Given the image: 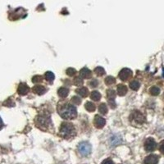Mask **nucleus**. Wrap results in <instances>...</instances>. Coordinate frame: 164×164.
Returning a JSON list of instances; mask_svg holds the SVG:
<instances>
[{
  "instance_id": "obj_7",
  "label": "nucleus",
  "mask_w": 164,
  "mask_h": 164,
  "mask_svg": "<svg viewBox=\"0 0 164 164\" xmlns=\"http://www.w3.org/2000/svg\"><path fill=\"white\" fill-rule=\"evenodd\" d=\"M107 96H108V102H109L110 107L112 108H116V103L114 102V99H115V97H116V92L113 90H107Z\"/></svg>"
},
{
  "instance_id": "obj_25",
  "label": "nucleus",
  "mask_w": 164,
  "mask_h": 164,
  "mask_svg": "<svg viewBox=\"0 0 164 164\" xmlns=\"http://www.w3.org/2000/svg\"><path fill=\"white\" fill-rule=\"evenodd\" d=\"M121 141H122V140L118 136H113V138H111V145H119Z\"/></svg>"
},
{
  "instance_id": "obj_20",
  "label": "nucleus",
  "mask_w": 164,
  "mask_h": 164,
  "mask_svg": "<svg viewBox=\"0 0 164 164\" xmlns=\"http://www.w3.org/2000/svg\"><path fill=\"white\" fill-rule=\"evenodd\" d=\"M45 79L46 81H48V82H52V81L54 80V74L51 72V71H47L45 75Z\"/></svg>"
},
{
  "instance_id": "obj_2",
  "label": "nucleus",
  "mask_w": 164,
  "mask_h": 164,
  "mask_svg": "<svg viewBox=\"0 0 164 164\" xmlns=\"http://www.w3.org/2000/svg\"><path fill=\"white\" fill-rule=\"evenodd\" d=\"M59 133L62 138L68 140L76 135V130H75L74 125L71 123L62 122L60 126Z\"/></svg>"
},
{
  "instance_id": "obj_32",
  "label": "nucleus",
  "mask_w": 164,
  "mask_h": 164,
  "mask_svg": "<svg viewBox=\"0 0 164 164\" xmlns=\"http://www.w3.org/2000/svg\"><path fill=\"white\" fill-rule=\"evenodd\" d=\"M3 121H2V119H1V117H0V129L3 127Z\"/></svg>"
},
{
  "instance_id": "obj_19",
  "label": "nucleus",
  "mask_w": 164,
  "mask_h": 164,
  "mask_svg": "<svg viewBox=\"0 0 164 164\" xmlns=\"http://www.w3.org/2000/svg\"><path fill=\"white\" fill-rule=\"evenodd\" d=\"M85 108L88 112H94L95 110V105L91 102H87L85 105Z\"/></svg>"
},
{
  "instance_id": "obj_27",
  "label": "nucleus",
  "mask_w": 164,
  "mask_h": 164,
  "mask_svg": "<svg viewBox=\"0 0 164 164\" xmlns=\"http://www.w3.org/2000/svg\"><path fill=\"white\" fill-rule=\"evenodd\" d=\"M71 102L72 103H74V104L79 105V104H81V99L78 96H73L72 98H71Z\"/></svg>"
},
{
  "instance_id": "obj_16",
  "label": "nucleus",
  "mask_w": 164,
  "mask_h": 164,
  "mask_svg": "<svg viewBox=\"0 0 164 164\" xmlns=\"http://www.w3.org/2000/svg\"><path fill=\"white\" fill-rule=\"evenodd\" d=\"M76 92L81 97H87L88 94H89V91H88L87 88H85V87H83V88H81V89H77V90H76Z\"/></svg>"
},
{
  "instance_id": "obj_26",
  "label": "nucleus",
  "mask_w": 164,
  "mask_h": 164,
  "mask_svg": "<svg viewBox=\"0 0 164 164\" xmlns=\"http://www.w3.org/2000/svg\"><path fill=\"white\" fill-rule=\"evenodd\" d=\"M140 83H139L138 81H132L130 83V87H131V89L133 90H137L140 88Z\"/></svg>"
},
{
  "instance_id": "obj_9",
  "label": "nucleus",
  "mask_w": 164,
  "mask_h": 164,
  "mask_svg": "<svg viewBox=\"0 0 164 164\" xmlns=\"http://www.w3.org/2000/svg\"><path fill=\"white\" fill-rule=\"evenodd\" d=\"M94 125L96 126L97 128H103V126L106 124V121L105 119L102 117L99 116V115H96L95 117H94Z\"/></svg>"
},
{
  "instance_id": "obj_1",
  "label": "nucleus",
  "mask_w": 164,
  "mask_h": 164,
  "mask_svg": "<svg viewBox=\"0 0 164 164\" xmlns=\"http://www.w3.org/2000/svg\"><path fill=\"white\" fill-rule=\"evenodd\" d=\"M58 113L63 119H75L77 116V111L72 104L62 103L58 107Z\"/></svg>"
},
{
  "instance_id": "obj_12",
  "label": "nucleus",
  "mask_w": 164,
  "mask_h": 164,
  "mask_svg": "<svg viewBox=\"0 0 164 164\" xmlns=\"http://www.w3.org/2000/svg\"><path fill=\"white\" fill-rule=\"evenodd\" d=\"M32 90L33 92L36 94H38V95H42L46 92V88L45 86H43V85H39L33 87Z\"/></svg>"
},
{
  "instance_id": "obj_29",
  "label": "nucleus",
  "mask_w": 164,
  "mask_h": 164,
  "mask_svg": "<svg viewBox=\"0 0 164 164\" xmlns=\"http://www.w3.org/2000/svg\"><path fill=\"white\" fill-rule=\"evenodd\" d=\"M42 80H43V78H42L41 76H39V75H37V76H33L32 82H33V83H39V82H41Z\"/></svg>"
},
{
  "instance_id": "obj_10",
  "label": "nucleus",
  "mask_w": 164,
  "mask_h": 164,
  "mask_svg": "<svg viewBox=\"0 0 164 164\" xmlns=\"http://www.w3.org/2000/svg\"><path fill=\"white\" fill-rule=\"evenodd\" d=\"M159 157L156 154L148 155V157H146L144 161L145 164H158Z\"/></svg>"
},
{
  "instance_id": "obj_31",
  "label": "nucleus",
  "mask_w": 164,
  "mask_h": 164,
  "mask_svg": "<svg viewBox=\"0 0 164 164\" xmlns=\"http://www.w3.org/2000/svg\"><path fill=\"white\" fill-rule=\"evenodd\" d=\"M101 164H114L113 161L110 158H108V159H105L104 161H103V163Z\"/></svg>"
},
{
  "instance_id": "obj_17",
  "label": "nucleus",
  "mask_w": 164,
  "mask_h": 164,
  "mask_svg": "<svg viewBox=\"0 0 164 164\" xmlns=\"http://www.w3.org/2000/svg\"><path fill=\"white\" fill-rule=\"evenodd\" d=\"M90 98L94 101H99L101 99V94L98 91H93L90 94Z\"/></svg>"
},
{
  "instance_id": "obj_8",
  "label": "nucleus",
  "mask_w": 164,
  "mask_h": 164,
  "mask_svg": "<svg viewBox=\"0 0 164 164\" xmlns=\"http://www.w3.org/2000/svg\"><path fill=\"white\" fill-rule=\"evenodd\" d=\"M118 76L122 81H127L129 78L132 76V71L129 68H123L122 70L119 72Z\"/></svg>"
},
{
  "instance_id": "obj_15",
  "label": "nucleus",
  "mask_w": 164,
  "mask_h": 164,
  "mask_svg": "<svg viewBox=\"0 0 164 164\" xmlns=\"http://www.w3.org/2000/svg\"><path fill=\"white\" fill-rule=\"evenodd\" d=\"M58 95L61 97V98H66V97L68 95V94H69V90H68L67 88L61 87L60 89H58Z\"/></svg>"
},
{
  "instance_id": "obj_3",
  "label": "nucleus",
  "mask_w": 164,
  "mask_h": 164,
  "mask_svg": "<svg viewBox=\"0 0 164 164\" xmlns=\"http://www.w3.org/2000/svg\"><path fill=\"white\" fill-rule=\"evenodd\" d=\"M36 123L37 127H39L41 130H46L48 127V125H50V123H51L49 114H42V115L37 116Z\"/></svg>"
},
{
  "instance_id": "obj_6",
  "label": "nucleus",
  "mask_w": 164,
  "mask_h": 164,
  "mask_svg": "<svg viewBox=\"0 0 164 164\" xmlns=\"http://www.w3.org/2000/svg\"><path fill=\"white\" fill-rule=\"evenodd\" d=\"M157 147V143L153 138H148L145 142V148L148 152L154 151Z\"/></svg>"
},
{
  "instance_id": "obj_22",
  "label": "nucleus",
  "mask_w": 164,
  "mask_h": 164,
  "mask_svg": "<svg viewBox=\"0 0 164 164\" xmlns=\"http://www.w3.org/2000/svg\"><path fill=\"white\" fill-rule=\"evenodd\" d=\"M73 83H74L75 85H76V86H80V85H82L84 83L83 79L81 76H76V77L74 78V80H73Z\"/></svg>"
},
{
  "instance_id": "obj_4",
  "label": "nucleus",
  "mask_w": 164,
  "mask_h": 164,
  "mask_svg": "<svg viewBox=\"0 0 164 164\" xmlns=\"http://www.w3.org/2000/svg\"><path fill=\"white\" fill-rule=\"evenodd\" d=\"M91 145L88 142H81L78 145V150L82 156H88L91 153Z\"/></svg>"
},
{
  "instance_id": "obj_11",
  "label": "nucleus",
  "mask_w": 164,
  "mask_h": 164,
  "mask_svg": "<svg viewBox=\"0 0 164 164\" xmlns=\"http://www.w3.org/2000/svg\"><path fill=\"white\" fill-rule=\"evenodd\" d=\"M30 90L29 86L25 83H21L18 86V89H17V92L21 95H26V94H28Z\"/></svg>"
},
{
  "instance_id": "obj_23",
  "label": "nucleus",
  "mask_w": 164,
  "mask_h": 164,
  "mask_svg": "<svg viewBox=\"0 0 164 164\" xmlns=\"http://www.w3.org/2000/svg\"><path fill=\"white\" fill-rule=\"evenodd\" d=\"M149 92L152 95H154V96H157L158 94H159L160 93V89L157 86H153L149 90Z\"/></svg>"
},
{
  "instance_id": "obj_13",
  "label": "nucleus",
  "mask_w": 164,
  "mask_h": 164,
  "mask_svg": "<svg viewBox=\"0 0 164 164\" xmlns=\"http://www.w3.org/2000/svg\"><path fill=\"white\" fill-rule=\"evenodd\" d=\"M80 75H81V77L85 78V79H89V78L91 77L92 76V72L90 70H89L88 68H82L80 71Z\"/></svg>"
},
{
  "instance_id": "obj_24",
  "label": "nucleus",
  "mask_w": 164,
  "mask_h": 164,
  "mask_svg": "<svg viewBox=\"0 0 164 164\" xmlns=\"http://www.w3.org/2000/svg\"><path fill=\"white\" fill-rule=\"evenodd\" d=\"M94 71H95L97 76H102L103 75H105V70L102 67H98V68H96Z\"/></svg>"
},
{
  "instance_id": "obj_21",
  "label": "nucleus",
  "mask_w": 164,
  "mask_h": 164,
  "mask_svg": "<svg viewBox=\"0 0 164 164\" xmlns=\"http://www.w3.org/2000/svg\"><path fill=\"white\" fill-rule=\"evenodd\" d=\"M104 82H105V84H106L107 85H113V84H114L116 82V80H115V78L113 77V76H107V77L105 78Z\"/></svg>"
},
{
  "instance_id": "obj_14",
  "label": "nucleus",
  "mask_w": 164,
  "mask_h": 164,
  "mask_svg": "<svg viewBox=\"0 0 164 164\" xmlns=\"http://www.w3.org/2000/svg\"><path fill=\"white\" fill-rule=\"evenodd\" d=\"M117 88V94L119 96H124L127 93V88L124 85H118Z\"/></svg>"
},
{
  "instance_id": "obj_33",
  "label": "nucleus",
  "mask_w": 164,
  "mask_h": 164,
  "mask_svg": "<svg viewBox=\"0 0 164 164\" xmlns=\"http://www.w3.org/2000/svg\"><path fill=\"white\" fill-rule=\"evenodd\" d=\"M163 142L162 141V143H161V146H160V150H161L162 153H163Z\"/></svg>"
},
{
  "instance_id": "obj_28",
  "label": "nucleus",
  "mask_w": 164,
  "mask_h": 164,
  "mask_svg": "<svg viewBox=\"0 0 164 164\" xmlns=\"http://www.w3.org/2000/svg\"><path fill=\"white\" fill-rule=\"evenodd\" d=\"M66 73H67V75H68V76H74V75L76 73V71L75 70L74 68H69L67 69Z\"/></svg>"
},
{
  "instance_id": "obj_18",
  "label": "nucleus",
  "mask_w": 164,
  "mask_h": 164,
  "mask_svg": "<svg viewBox=\"0 0 164 164\" xmlns=\"http://www.w3.org/2000/svg\"><path fill=\"white\" fill-rule=\"evenodd\" d=\"M99 112L103 115H105L108 113V107L105 103H101L99 106Z\"/></svg>"
},
{
  "instance_id": "obj_30",
  "label": "nucleus",
  "mask_w": 164,
  "mask_h": 164,
  "mask_svg": "<svg viewBox=\"0 0 164 164\" xmlns=\"http://www.w3.org/2000/svg\"><path fill=\"white\" fill-rule=\"evenodd\" d=\"M98 81H96V80H93V81H90V86L92 87V88H95V87L98 86Z\"/></svg>"
},
{
  "instance_id": "obj_5",
  "label": "nucleus",
  "mask_w": 164,
  "mask_h": 164,
  "mask_svg": "<svg viewBox=\"0 0 164 164\" xmlns=\"http://www.w3.org/2000/svg\"><path fill=\"white\" fill-rule=\"evenodd\" d=\"M131 121H132L133 122L140 123L142 124L143 122H145V116L142 114L139 111H135L131 114V117H130Z\"/></svg>"
}]
</instances>
